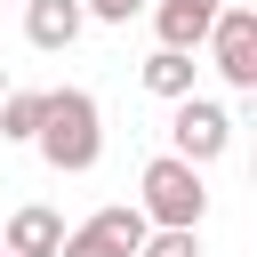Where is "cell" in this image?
I'll return each mask as SVG.
<instances>
[{"instance_id":"6da1fadb","label":"cell","mask_w":257,"mask_h":257,"mask_svg":"<svg viewBox=\"0 0 257 257\" xmlns=\"http://www.w3.org/2000/svg\"><path fill=\"white\" fill-rule=\"evenodd\" d=\"M32 145H40V161H48L56 177L96 169V153H104V112H96V96H88V88H48V112H40Z\"/></svg>"},{"instance_id":"7a4b0ae2","label":"cell","mask_w":257,"mask_h":257,"mask_svg":"<svg viewBox=\"0 0 257 257\" xmlns=\"http://www.w3.org/2000/svg\"><path fill=\"white\" fill-rule=\"evenodd\" d=\"M137 209H145L153 225H201V217H209L201 161H185V153H153L145 177H137Z\"/></svg>"},{"instance_id":"3957f363","label":"cell","mask_w":257,"mask_h":257,"mask_svg":"<svg viewBox=\"0 0 257 257\" xmlns=\"http://www.w3.org/2000/svg\"><path fill=\"white\" fill-rule=\"evenodd\" d=\"M201 48H209V64H217V80H225V88L257 96V8H249V0H225Z\"/></svg>"},{"instance_id":"277c9868","label":"cell","mask_w":257,"mask_h":257,"mask_svg":"<svg viewBox=\"0 0 257 257\" xmlns=\"http://www.w3.org/2000/svg\"><path fill=\"white\" fill-rule=\"evenodd\" d=\"M225 145H233V112H225L217 96L185 88V96H177V112H169V153H185V161H201V169H209Z\"/></svg>"},{"instance_id":"5b68a950","label":"cell","mask_w":257,"mask_h":257,"mask_svg":"<svg viewBox=\"0 0 257 257\" xmlns=\"http://www.w3.org/2000/svg\"><path fill=\"white\" fill-rule=\"evenodd\" d=\"M145 8H153V32H161L169 48H201L225 0H145Z\"/></svg>"},{"instance_id":"8992f818","label":"cell","mask_w":257,"mask_h":257,"mask_svg":"<svg viewBox=\"0 0 257 257\" xmlns=\"http://www.w3.org/2000/svg\"><path fill=\"white\" fill-rule=\"evenodd\" d=\"M56 241H64V217L48 209V201H24L16 217H8V257H56Z\"/></svg>"},{"instance_id":"52a82bcc","label":"cell","mask_w":257,"mask_h":257,"mask_svg":"<svg viewBox=\"0 0 257 257\" xmlns=\"http://www.w3.org/2000/svg\"><path fill=\"white\" fill-rule=\"evenodd\" d=\"M80 24H88L80 0H24V40H32V48H72Z\"/></svg>"},{"instance_id":"ba28073f","label":"cell","mask_w":257,"mask_h":257,"mask_svg":"<svg viewBox=\"0 0 257 257\" xmlns=\"http://www.w3.org/2000/svg\"><path fill=\"white\" fill-rule=\"evenodd\" d=\"M193 72H201V64H193V48H169V40L145 56V88H153L161 104H177V96L193 88Z\"/></svg>"},{"instance_id":"9c48e42d","label":"cell","mask_w":257,"mask_h":257,"mask_svg":"<svg viewBox=\"0 0 257 257\" xmlns=\"http://www.w3.org/2000/svg\"><path fill=\"white\" fill-rule=\"evenodd\" d=\"M40 112H48V88H0V137L8 145H32Z\"/></svg>"},{"instance_id":"30bf717a","label":"cell","mask_w":257,"mask_h":257,"mask_svg":"<svg viewBox=\"0 0 257 257\" xmlns=\"http://www.w3.org/2000/svg\"><path fill=\"white\" fill-rule=\"evenodd\" d=\"M88 225H96V233H104V241H120V249H128V257H137V249H145V233H153V217H145V209H137V201H104V209H96V217H88Z\"/></svg>"},{"instance_id":"8fae6325","label":"cell","mask_w":257,"mask_h":257,"mask_svg":"<svg viewBox=\"0 0 257 257\" xmlns=\"http://www.w3.org/2000/svg\"><path fill=\"white\" fill-rule=\"evenodd\" d=\"M56 257H128L120 241H104L96 225H64V241H56Z\"/></svg>"},{"instance_id":"7c38bea8","label":"cell","mask_w":257,"mask_h":257,"mask_svg":"<svg viewBox=\"0 0 257 257\" xmlns=\"http://www.w3.org/2000/svg\"><path fill=\"white\" fill-rule=\"evenodd\" d=\"M96 24H128V16H145V0H80Z\"/></svg>"},{"instance_id":"4fadbf2b","label":"cell","mask_w":257,"mask_h":257,"mask_svg":"<svg viewBox=\"0 0 257 257\" xmlns=\"http://www.w3.org/2000/svg\"><path fill=\"white\" fill-rule=\"evenodd\" d=\"M0 88H8V72H0Z\"/></svg>"},{"instance_id":"5bb4252c","label":"cell","mask_w":257,"mask_h":257,"mask_svg":"<svg viewBox=\"0 0 257 257\" xmlns=\"http://www.w3.org/2000/svg\"><path fill=\"white\" fill-rule=\"evenodd\" d=\"M0 257H8V249H0Z\"/></svg>"}]
</instances>
